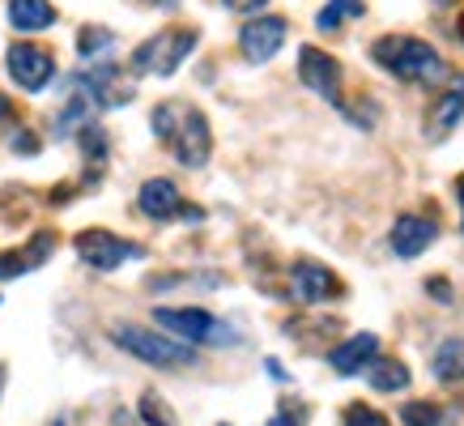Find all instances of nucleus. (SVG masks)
Segmentation results:
<instances>
[{
    "mask_svg": "<svg viewBox=\"0 0 464 426\" xmlns=\"http://www.w3.org/2000/svg\"><path fill=\"white\" fill-rule=\"evenodd\" d=\"M9 22L22 34H34V30L56 26V9L52 0H9Z\"/></svg>",
    "mask_w": 464,
    "mask_h": 426,
    "instance_id": "obj_15",
    "label": "nucleus"
},
{
    "mask_svg": "<svg viewBox=\"0 0 464 426\" xmlns=\"http://www.w3.org/2000/svg\"><path fill=\"white\" fill-rule=\"evenodd\" d=\"M77 256H82L90 269H99V273H111V269H120L124 260H137L141 256V243H128V239H120V235H111V230H82L77 235Z\"/></svg>",
    "mask_w": 464,
    "mask_h": 426,
    "instance_id": "obj_6",
    "label": "nucleus"
},
{
    "mask_svg": "<svg viewBox=\"0 0 464 426\" xmlns=\"http://www.w3.org/2000/svg\"><path fill=\"white\" fill-rule=\"evenodd\" d=\"M366 380L380 392H401V388H409V371L396 358H371L366 363Z\"/></svg>",
    "mask_w": 464,
    "mask_h": 426,
    "instance_id": "obj_16",
    "label": "nucleus"
},
{
    "mask_svg": "<svg viewBox=\"0 0 464 426\" xmlns=\"http://www.w3.org/2000/svg\"><path fill=\"white\" fill-rule=\"evenodd\" d=\"M362 0H328V5H324L320 9V17H315V26L320 30H341V22H345V17H362Z\"/></svg>",
    "mask_w": 464,
    "mask_h": 426,
    "instance_id": "obj_20",
    "label": "nucleus"
},
{
    "mask_svg": "<svg viewBox=\"0 0 464 426\" xmlns=\"http://www.w3.org/2000/svg\"><path fill=\"white\" fill-rule=\"evenodd\" d=\"M375 354H380V337L375 333H358V337L341 341L337 350L328 354V363H333L337 375H358V371H366V363Z\"/></svg>",
    "mask_w": 464,
    "mask_h": 426,
    "instance_id": "obj_13",
    "label": "nucleus"
},
{
    "mask_svg": "<svg viewBox=\"0 0 464 426\" xmlns=\"http://www.w3.org/2000/svg\"><path fill=\"white\" fill-rule=\"evenodd\" d=\"M9 145H14V150H22V154H34V150H39V141H34L30 132H22V128H17L14 137H9Z\"/></svg>",
    "mask_w": 464,
    "mask_h": 426,
    "instance_id": "obj_24",
    "label": "nucleus"
},
{
    "mask_svg": "<svg viewBox=\"0 0 464 426\" xmlns=\"http://www.w3.org/2000/svg\"><path fill=\"white\" fill-rule=\"evenodd\" d=\"M282 43H285V22L282 17H256V22H247V26L239 30V47L252 64L273 60L277 52H282Z\"/></svg>",
    "mask_w": 464,
    "mask_h": 426,
    "instance_id": "obj_9",
    "label": "nucleus"
},
{
    "mask_svg": "<svg viewBox=\"0 0 464 426\" xmlns=\"http://www.w3.org/2000/svg\"><path fill=\"white\" fill-rule=\"evenodd\" d=\"M115 43L111 30H102V26H85L82 34H77V52H82V60H94L99 52H107Z\"/></svg>",
    "mask_w": 464,
    "mask_h": 426,
    "instance_id": "obj_21",
    "label": "nucleus"
},
{
    "mask_svg": "<svg viewBox=\"0 0 464 426\" xmlns=\"http://www.w3.org/2000/svg\"><path fill=\"white\" fill-rule=\"evenodd\" d=\"M435 375L443 383H460L464 380V337H451L435 350Z\"/></svg>",
    "mask_w": 464,
    "mask_h": 426,
    "instance_id": "obj_18",
    "label": "nucleus"
},
{
    "mask_svg": "<svg viewBox=\"0 0 464 426\" xmlns=\"http://www.w3.org/2000/svg\"><path fill=\"white\" fill-rule=\"evenodd\" d=\"M52 252H56V235H52V230H39L22 252H0V282H5V277H22V273L39 269Z\"/></svg>",
    "mask_w": 464,
    "mask_h": 426,
    "instance_id": "obj_12",
    "label": "nucleus"
},
{
    "mask_svg": "<svg viewBox=\"0 0 464 426\" xmlns=\"http://www.w3.org/2000/svg\"><path fill=\"white\" fill-rule=\"evenodd\" d=\"M150 124H154V137L175 150V158L183 167H205L209 162L213 132H209V120L197 107H188V102H158Z\"/></svg>",
    "mask_w": 464,
    "mask_h": 426,
    "instance_id": "obj_1",
    "label": "nucleus"
},
{
    "mask_svg": "<svg viewBox=\"0 0 464 426\" xmlns=\"http://www.w3.org/2000/svg\"><path fill=\"white\" fill-rule=\"evenodd\" d=\"M137 410H141V418L150 426H175V413L167 410V401L158 397V392H141V405H137Z\"/></svg>",
    "mask_w": 464,
    "mask_h": 426,
    "instance_id": "obj_22",
    "label": "nucleus"
},
{
    "mask_svg": "<svg viewBox=\"0 0 464 426\" xmlns=\"http://www.w3.org/2000/svg\"><path fill=\"white\" fill-rule=\"evenodd\" d=\"M460 205H464V184H460Z\"/></svg>",
    "mask_w": 464,
    "mask_h": 426,
    "instance_id": "obj_30",
    "label": "nucleus"
},
{
    "mask_svg": "<svg viewBox=\"0 0 464 426\" xmlns=\"http://www.w3.org/2000/svg\"><path fill=\"white\" fill-rule=\"evenodd\" d=\"M226 9H235V14H256V9H265L268 0H222Z\"/></svg>",
    "mask_w": 464,
    "mask_h": 426,
    "instance_id": "obj_25",
    "label": "nucleus"
},
{
    "mask_svg": "<svg viewBox=\"0 0 464 426\" xmlns=\"http://www.w3.org/2000/svg\"><path fill=\"white\" fill-rule=\"evenodd\" d=\"M154 320L167 328V337L183 341V345H235V328L222 324L218 315L205 307H158Z\"/></svg>",
    "mask_w": 464,
    "mask_h": 426,
    "instance_id": "obj_3",
    "label": "nucleus"
},
{
    "mask_svg": "<svg viewBox=\"0 0 464 426\" xmlns=\"http://www.w3.org/2000/svg\"><path fill=\"white\" fill-rule=\"evenodd\" d=\"M439 239V227L422 213H401L392 227V252L401 260H413V256H422L430 243Z\"/></svg>",
    "mask_w": 464,
    "mask_h": 426,
    "instance_id": "obj_10",
    "label": "nucleus"
},
{
    "mask_svg": "<svg viewBox=\"0 0 464 426\" xmlns=\"http://www.w3.org/2000/svg\"><path fill=\"white\" fill-rule=\"evenodd\" d=\"M137 205H141V213L154 218V222H167V218H175V213L183 209L179 188L170 184V179H145L141 192H137Z\"/></svg>",
    "mask_w": 464,
    "mask_h": 426,
    "instance_id": "obj_14",
    "label": "nucleus"
},
{
    "mask_svg": "<svg viewBox=\"0 0 464 426\" xmlns=\"http://www.w3.org/2000/svg\"><path fill=\"white\" fill-rule=\"evenodd\" d=\"M9 77L34 94V90H43L56 77V56L47 47H39V43H14L9 47Z\"/></svg>",
    "mask_w": 464,
    "mask_h": 426,
    "instance_id": "obj_7",
    "label": "nucleus"
},
{
    "mask_svg": "<svg viewBox=\"0 0 464 426\" xmlns=\"http://www.w3.org/2000/svg\"><path fill=\"white\" fill-rule=\"evenodd\" d=\"M111 337L120 350H128V354L141 358V363H154V367H192V358H197L192 345H183V341L167 337V333L137 328V324H120Z\"/></svg>",
    "mask_w": 464,
    "mask_h": 426,
    "instance_id": "obj_5",
    "label": "nucleus"
},
{
    "mask_svg": "<svg viewBox=\"0 0 464 426\" xmlns=\"http://www.w3.org/2000/svg\"><path fill=\"white\" fill-rule=\"evenodd\" d=\"M401 418H405V426H456V413L439 410L430 401H409Z\"/></svg>",
    "mask_w": 464,
    "mask_h": 426,
    "instance_id": "obj_19",
    "label": "nucleus"
},
{
    "mask_svg": "<svg viewBox=\"0 0 464 426\" xmlns=\"http://www.w3.org/2000/svg\"><path fill=\"white\" fill-rule=\"evenodd\" d=\"M222 426H226V422H222Z\"/></svg>",
    "mask_w": 464,
    "mask_h": 426,
    "instance_id": "obj_31",
    "label": "nucleus"
},
{
    "mask_svg": "<svg viewBox=\"0 0 464 426\" xmlns=\"http://www.w3.org/2000/svg\"><path fill=\"white\" fill-rule=\"evenodd\" d=\"M145 5H175V0H145Z\"/></svg>",
    "mask_w": 464,
    "mask_h": 426,
    "instance_id": "obj_28",
    "label": "nucleus"
},
{
    "mask_svg": "<svg viewBox=\"0 0 464 426\" xmlns=\"http://www.w3.org/2000/svg\"><path fill=\"white\" fill-rule=\"evenodd\" d=\"M430 290H435L443 303H451V286H448V282H430Z\"/></svg>",
    "mask_w": 464,
    "mask_h": 426,
    "instance_id": "obj_26",
    "label": "nucleus"
},
{
    "mask_svg": "<svg viewBox=\"0 0 464 426\" xmlns=\"http://www.w3.org/2000/svg\"><path fill=\"white\" fill-rule=\"evenodd\" d=\"M371 56H375L380 69H388L392 77L413 85H435L448 77L443 56L426 39H413V34H383V39H375Z\"/></svg>",
    "mask_w": 464,
    "mask_h": 426,
    "instance_id": "obj_2",
    "label": "nucleus"
},
{
    "mask_svg": "<svg viewBox=\"0 0 464 426\" xmlns=\"http://www.w3.org/2000/svg\"><path fill=\"white\" fill-rule=\"evenodd\" d=\"M200 43V34L192 26H170L158 30L154 39H145L137 52H132V69L137 73H154V77H170L183 60L192 56V47Z\"/></svg>",
    "mask_w": 464,
    "mask_h": 426,
    "instance_id": "obj_4",
    "label": "nucleus"
},
{
    "mask_svg": "<svg viewBox=\"0 0 464 426\" xmlns=\"http://www.w3.org/2000/svg\"><path fill=\"white\" fill-rule=\"evenodd\" d=\"M298 77H303V85H307V90H315V94H324V99H333L337 102L341 94V64L333 56H328V52H320V47H303V52H298Z\"/></svg>",
    "mask_w": 464,
    "mask_h": 426,
    "instance_id": "obj_8",
    "label": "nucleus"
},
{
    "mask_svg": "<svg viewBox=\"0 0 464 426\" xmlns=\"http://www.w3.org/2000/svg\"><path fill=\"white\" fill-rule=\"evenodd\" d=\"M290 286H295L298 303H328V298L341 295L337 277L324 269V265H311V260H303V265H295V269H290Z\"/></svg>",
    "mask_w": 464,
    "mask_h": 426,
    "instance_id": "obj_11",
    "label": "nucleus"
},
{
    "mask_svg": "<svg viewBox=\"0 0 464 426\" xmlns=\"http://www.w3.org/2000/svg\"><path fill=\"white\" fill-rule=\"evenodd\" d=\"M345 426H392L383 413H375L371 405H350L345 410Z\"/></svg>",
    "mask_w": 464,
    "mask_h": 426,
    "instance_id": "obj_23",
    "label": "nucleus"
},
{
    "mask_svg": "<svg viewBox=\"0 0 464 426\" xmlns=\"http://www.w3.org/2000/svg\"><path fill=\"white\" fill-rule=\"evenodd\" d=\"M0 388H5V371H0Z\"/></svg>",
    "mask_w": 464,
    "mask_h": 426,
    "instance_id": "obj_29",
    "label": "nucleus"
},
{
    "mask_svg": "<svg viewBox=\"0 0 464 426\" xmlns=\"http://www.w3.org/2000/svg\"><path fill=\"white\" fill-rule=\"evenodd\" d=\"M456 34H460V39H464V14H460V22H456Z\"/></svg>",
    "mask_w": 464,
    "mask_h": 426,
    "instance_id": "obj_27",
    "label": "nucleus"
},
{
    "mask_svg": "<svg viewBox=\"0 0 464 426\" xmlns=\"http://www.w3.org/2000/svg\"><path fill=\"white\" fill-rule=\"evenodd\" d=\"M460 115H464V94L460 90L443 94V99L435 102V115H430V141H443L451 128L460 124Z\"/></svg>",
    "mask_w": 464,
    "mask_h": 426,
    "instance_id": "obj_17",
    "label": "nucleus"
}]
</instances>
